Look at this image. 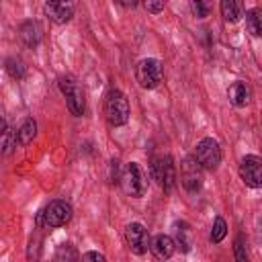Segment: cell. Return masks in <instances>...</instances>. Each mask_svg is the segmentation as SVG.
I'll use <instances>...</instances> for the list:
<instances>
[{"instance_id":"6da1fadb","label":"cell","mask_w":262,"mask_h":262,"mask_svg":"<svg viewBox=\"0 0 262 262\" xmlns=\"http://www.w3.org/2000/svg\"><path fill=\"white\" fill-rule=\"evenodd\" d=\"M129 100L121 90H111L104 98V115L113 127H121L129 121Z\"/></svg>"},{"instance_id":"7a4b0ae2","label":"cell","mask_w":262,"mask_h":262,"mask_svg":"<svg viewBox=\"0 0 262 262\" xmlns=\"http://www.w3.org/2000/svg\"><path fill=\"white\" fill-rule=\"evenodd\" d=\"M70 219H72V205L59 199L45 205L37 215V223L43 227H61Z\"/></svg>"},{"instance_id":"3957f363","label":"cell","mask_w":262,"mask_h":262,"mask_svg":"<svg viewBox=\"0 0 262 262\" xmlns=\"http://www.w3.org/2000/svg\"><path fill=\"white\" fill-rule=\"evenodd\" d=\"M121 184H123V190L129 194V196H143L145 190H147V176L145 172L141 170L139 164L131 162L125 166L123 174H121Z\"/></svg>"},{"instance_id":"277c9868","label":"cell","mask_w":262,"mask_h":262,"mask_svg":"<svg viewBox=\"0 0 262 262\" xmlns=\"http://www.w3.org/2000/svg\"><path fill=\"white\" fill-rule=\"evenodd\" d=\"M151 174H154V178L158 180V184L166 192H170L174 188V184H176V168H174V162H172V158L168 154H160V156H156L151 160Z\"/></svg>"},{"instance_id":"5b68a950","label":"cell","mask_w":262,"mask_h":262,"mask_svg":"<svg viewBox=\"0 0 262 262\" xmlns=\"http://www.w3.org/2000/svg\"><path fill=\"white\" fill-rule=\"evenodd\" d=\"M59 90L66 96V102H68L70 113L76 115V117L84 115V111H86V98H84L82 86L74 78H61L59 80Z\"/></svg>"},{"instance_id":"8992f818","label":"cell","mask_w":262,"mask_h":262,"mask_svg":"<svg viewBox=\"0 0 262 262\" xmlns=\"http://www.w3.org/2000/svg\"><path fill=\"white\" fill-rule=\"evenodd\" d=\"M194 160L205 170H215L221 164V149L213 137H205L194 147Z\"/></svg>"},{"instance_id":"52a82bcc","label":"cell","mask_w":262,"mask_h":262,"mask_svg":"<svg viewBox=\"0 0 262 262\" xmlns=\"http://www.w3.org/2000/svg\"><path fill=\"white\" fill-rule=\"evenodd\" d=\"M135 78H137L141 88H147V90L156 88L162 82V63L154 57L141 59L135 68Z\"/></svg>"},{"instance_id":"ba28073f","label":"cell","mask_w":262,"mask_h":262,"mask_svg":"<svg viewBox=\"0 0 262 262\" xmlns=\"http://www.w3.org/2000/svg\"><path fill=\"white\" fill-rule=\"evenodd\" d=\"M43 10L55 25H66L76 12V0H45Z\"/></svg>"},{"instance_id":"9c48e42d","label":"cell","mask_w":262,"mask_h":262,"mask_svg":"<svg viewBox=\"0 0 262 262\" xmlns=\"http://www.w3.org/2000/svg\"><path fill=\"white\" fill-rule=\"evenodd\" d=\"M180 182L188 192H196L203 186V168L194 158H186L180 166Z\"/></svg>"},{"instance_id":"30bf717a","label":"cell","mask_w":262,"mask_h":262,"mask_svg":"<svg viewBox=\"0 0 262 262\" xmlns=\"http://www.w3.org/2000/svg\"><path fill=\"white\" fill-rule=\"evenodd\" d=\"M239 176L252 188L262 186V160L258 156L242 158V162H239Z\"/></svg>"},{"instance_id":"8fae6325","label":"cell","mask_w":262,"mask_h":262,"mask_svg":"<svg viewBox=\"0 0 262 262\" xmlns=\"http://www.w3.org/2000/svg\"><path fill=\"white\" fill-rule=\"evenodd\" d=\"M125 239H127V246L133 254L141 256L149 248V233L141 223H129L125 229Z\"/></svg>"},{"instance_id":"7c38bea8","label":"cell","mask_w":262,"mask_h":262,"mask_svg":"<svg viewBox=\"0 0 262 262\" xmlns=\"http://www.w3.org/2000/svg\"><path fill=\"white\" fill-rule=\"evenodd\" d=\"M227 98L233 106H246L252 98V90L246 82H233L229 88H227Z\"/></svg>"},{"instance_id":"4fadbf2b","label":"cell","mask_w":262,"mask_h":262,"mask_svg":"<svg viewBox=\"0 0 262 262\" xmlns=\"http://www.w3.org/2000/svg\"><path fill=\"white\" fill-rule=\"evenodd\" d=\"M149 248H151V252H154V256H156V258L166 260V258H170V256L174 254L176 242H174L170 235L160 233V235H156V237H154V242L149 244Z\"/></svg>"},{"instance_id":"5bb4252c","label":"cell","mask_w":262,"mask_h":262,"mask_svg":"<svg viewBox=\"0 0 262 262\" xmlns=\"http://www.w3.org/2000/svg\"><path fill=\"white\" fill-rule=\"evenodd\" d=\"M20 39L27 47H37L41 41V25L37 20H25L20 25Z\"/></svg>"},{"instance_id":"9a60e30c","label":"cell","mask_w":262,"mask_h":262,"mask_svg":"<svg viewBox=\"0 0 262 262\" xmlns=\"http://www.w3.org/2000/svg\"><path fill=\"white\" fill-rule=\"evenodd\" d=\"M219 8H221V16L227 23H235L244 14V0H221Z\"/></svg>"},{"instance_id":"2e32d148","label":"cell","mask_w":262,"mask_h":262,"mask_svg":"<svg viewBox=\"0 0 262 262\" xmlns=\"http://www.w3.org/2000/svg\"><path fill=\"white\" fill-rule=\"evenodd\" d=\"M35 135H37V123H35L33 119H25L23 125L18 127V131H16V139H18V143H20V145H27V143L33 141Z\"/></svg>"},{"instance_id":"e0dca14e","label":"cell","mask_w":262,"mask_h":262,"mask_svg":"<svg viewBox=\"0 0 262 262\" xmlns=\"http://www.w3.org/2000/svg\"><path fill=\"white\" fill-rule=\"evenodd\" d=\"M246 27L254 37L262 35V12H260V8H252L250 12H246Z\"/></svg>"},{"instance_id":"ac0fdd59","label":"cell","mask_w":262,"mask_h":262,"mask_svg":"<svg viewBox=\"0 0 262 262\" xmlns=\"http://www.w3.org/2000/svg\"><path fill=\"white\" fill-rule=\"evenodd\" d=\"M4 68H6L8 76L10 78H16V80H20L25 76V72H27V68H25V63H23L20 57H6Z\"/></svg>"},{"instance_id":"d6986e66","label":"cell","mask_w":262,"mask_h":262,"mask_svg":"<svg viewBox=\"0 0 262 262\" xmlns=\"http://www.w3.org/2000/svg\"><path fill=\"white\" fill-rule=\"evenodd\" d=\"M225 233H227V223H225V219H223V217H215L213 229H211V242H213V244H219V242L225 237Z\"/></svg>"},{"instance_id":"ffe728a7","label":"cell","mask_w":262,"mask_h":262,"mask_svg":"<svg viewBox=\"0 0 262 262\" xmlns=\"http://www.w3.org/2000/svg\"><path fill=\"white\" fill-rule=\"evenodd\" d=\"M188 235H190L188 225L178 223V225H176V242H178V246H180L182 252H188V250H190V239H188Z\"/></svg>"},{"instance_id":"44dd1931","label":"cell","mask_w":262,"mask_h":262,"mask_svg":"<svg viewBox=\"0 0 262 262\" xmlns=\"http://www.w3.org/2000/svg\"><path fill=\"white\" fill-rule=\"evenodd\" d=\"M190 6L196 18H207L211 14V0H190Z\"/></svg>"},{"instance_id":"7402d4cb","label":"cell","mask_w":262,"mask_h":262,"mask_svg":"<svg viewBox=\"0 0 262 262\" xmlns=\"http://www.w3.org/2000/svg\"><path fill=\"white\" fill-rule=\"evenodd\" d=\"M78 254H76V250L70 246V244H63V246H59V250H57V254H55V260H74Z\"/></svg>"},{"instance_id":"603a6c76","label":"cell","mask_w":262,"mask_h":262,"mask_svg":"<svg viewBox=\"0 0 262 262\" xmlns=\"http://www.w3.org/2000/svg\"><path fill=\"white\" fill-rule=\"evenodd\" d=\"M141 2H143L145 10L151 12V14L162 12V10H164V4H166V0H141Z\"/></svg>"},{"instance_id":"cb8c5ba5","label":"cell","mask_w":262,"mask_h":262,"mask_svg":"<svg viewBox=\"0 0 262 262\" xmlns=\"http://www.w3.org/2000/svg\"><path fill=\"white\" fill-rule=\"evenodd\" d=\"M235 260L237 262H246L248 260V252H246V244H244L242 235L235 239Z\"/></svg>"},{"instance_id":"d4e9b609","label":"cell","mask_w":262,"mask_h":262,"mask_svg":"<svg viewBox=\"0 0 262 262\" xmlns=\"http://www.w3.org/2000/svg\"><path fill=\"white\" fill-rule=\"evenodd\" d=\"M82 258H84V260H98V262H102V260H104V256H102V254H98V252H86Z\"/></svg>"},{"instance_id":"484cf974","label":"cell","mask_w":262,"mask_h":262,"mask_svg":"<svg viewBox=\"0 0 262 262\" xmlns=\"http://www.w3.org/2000/svg\"><path fill=\"white\" fill-rule=\"evenodd\" d=\"M4 133H6V117H4V111L0 106V135H4Z\"/></svg>"},{"instance_id":"4316f807","label":"cell","mask_w":262,"mask_h":262,"mask_svg":"<svg viewBox=\"0 0 262 262\" xmlns=\"http://www.w3.org/2000/svg\"><path fill=\"white\" fill-rule=\"evenodd\" d=\"M119 4H123V6H127V8H133L135 4H137V0H117Z\"/></svg>"}]
</instances>
